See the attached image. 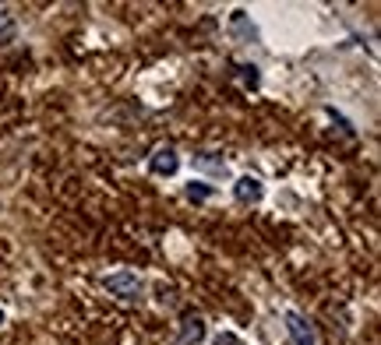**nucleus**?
<instances>
[{"label": "nucleus", "mask_w": 381, "mask_h": 345, "mask_svg": "<svg viewBox=\"0 0 381 345\" xmlns=\"http://www.w3.org/2000/svg\"><path fill=\"white\" fill-rule=\"evenodd\" d=\"M102 285H106V289H110L114 296H120V300H138V296H141V289H145V282H141L138 275H131V271L106 275V278H102Z\"/></svg>", "instance_id": "f257e3e1"}, {"label": "nucleus", "mask_w": 381, "mask_h": 345, "mask_svg": "<svg viewBox=\"0 0 381 345\" xmlns=\"http://www.w3.org/2000/svg\"><path fill=\"white\" fill-rule=\"evenodd\" d=\"M148 169L155 172V177H173V172L180 169V159L173 148H159L152 159H148Z\"/></svg>", "instance_id": "f03ea898"}, {"label": "nucleus", "mask_w": 381, "mask_h": 345, "mask_svg": "<svg viewBox=\"0 0 381 345\" xmlns=\"http://www.w3.org/2000/svg\"><path fill=\"white\" fill-rule=\"evenodd\" d=\"M212 345H244L237 335H230V331H223V335H215V342Z\"/></svg>", "instance_id": "6e6552de"}, {"label": "nucleus", "mask_w": 381, "mask_h": 345, "mask_svg": "<svg viewBox=\"0 0 381 345\" xmlns=\"http://www.w3.org/2000/svg\"><path fill=\"white\" fill-rule=\"evenodd\" d=\"M286 328H290V342L286 345H314V328L300 314H286Z\"/></svg>", "instance_id": "7ed1b4c3"}, {"label": "nucleus", "mask_w": 381, "mask_h": 345, "mask_svg": "<svg viewBox=\"0 0 381 345\" xmlns=\"http://www.w3.org/2000/svg\"><path fill=\"white\" fill-rule=\"evenodd\" d=\"M233 194H237V201L254 204V201H261V180H254V177H240V180L233 184Z\"/></svg>", "instance_id": "39448f33"}, {"label": "nucleus", "mask_w": 381, "mask_h": 345, "mask_svg": "<svg viewBox=\"0 0 381 345\" xmlns=\"http://www.w3.org/2000/svg\"><path fill=\"white\" fill-rule=\"evenodd\" d=\"M201 338H205V321L198 314H184V321H180V342L184 345H198Z\"/></svg>", "instance_id": "20e7f679"}, {"label": "nucleus", "mask_w": 381, "mask_h": 345, "mask_svg": "<svg viewBox=\"0 0 381 345\" xmlns=\"http://www.w3.org/2000/svg\"><path fill=\"white\" fill-rule=\"evenodd\" d=\"M212 194V187H205V184H187V198L191 201H205Z\"/></svg>", "instance_id": "0eeeda50"}, {"label": "nucleus", "mask_w": 381, "mask_h": 345, "mask_svg": "<svg viewBox=\"0 0 381 345\" xmlns=\"http://www.w3.org/2000/svg\"><path fill=\"white\" fill-rule=\"evenodd\" d=\"M15 35H18V29H15L11 15L0 11V42H15Z\"/></svg>", "instance_id": "423d86ee"}, {"label": "nucleus", "mask_w": 381, "mask_h": 345, "mask_svg": "<svg viewBox=\"0 0 381 345\" xmlns=\"http://www.w3.org/2000/svg\"><path fill=\"white\" fill-rule=\"evenodd\" d=\"M0 324H4V310H0Z\"/></svg>", "instance_id": "1a4fd4ad"}]
</instances>
